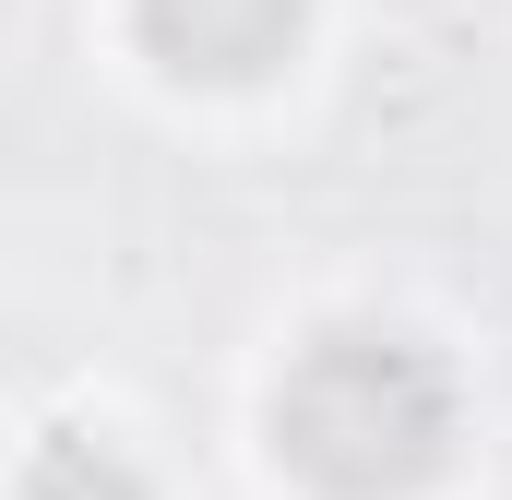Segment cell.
<instances>
[{"label":"cell","mask_w":512,"mask_h":500,"mask_svg":"<svg viewBox=\"0 0 512 500\" xmlns=\"http://www.w3.org/2000/svg\"><path fill=\"white\" fill-rule=\"evenodd\" d=\"M274 453L334 500H405L453 453V381L429 346H405L382 322L310 334L298 370L274 381Z\"/></svg>","instance_id":"obj_1"},{"label":"cell","mask_w":512,"mask_h":500,"mask_svg":"<svg viewBox=\"0 0 512 500\" xmlns=\"http://www.w3.org/2000/svg\"><path fill=\"white\" fill-rule=\"evenodd\" d=\"M131 24L179 84H262L298 48V0H131Z\"/></svg>","instance_id":"obj_2"},{"label":"cell","mask_w":512,"mask_h":500,"mask_svg":"<svg viewBox=\"0 0 512 500\" xmlns=\"http://www.w3.org/2000/svg\"><path fill=\"white\" fill-rule=\"evenodd\" d=\"M12 500H143V477H131V453H108V441H48L36 465H24V489Z\"/></svg>","instance_id":"obj_3"}]
</instances>
